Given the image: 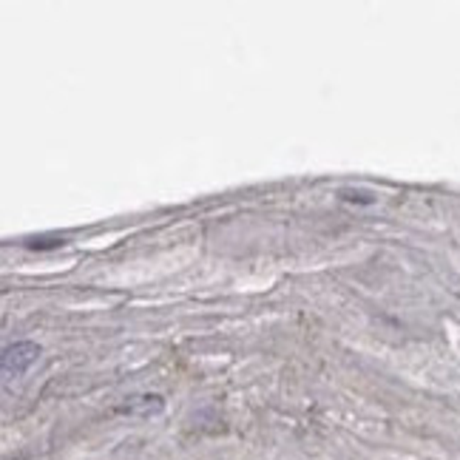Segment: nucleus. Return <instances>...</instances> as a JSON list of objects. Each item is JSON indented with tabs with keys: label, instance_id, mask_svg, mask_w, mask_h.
Here are the masks:
<instances>
[{
	"label": "nucleus",
	"instance_id": "nucleus-1",
	"mask_svg": "<svg viewBox=\"0 0 460 460\" xmlns=\"http://www.w3.org/2000/svg\"><path fill=\"white\" fill-rule=\"evenodd\" d=\"M40 358V347L34 341H17L4 349V376L21 378L26 369Z\"/></svg>",
	"mask_w": 460,
	"mask_h": 460
},
{
	"label": "nucleus",
	"instance_id": "nucleus-2",
	"mask_svg": "<svg viewBox=\"0 0 460 460\" xmlns=\"http://www.w3.org/2000/svg\"><path fill=\"white\" fill-rule=\"evenodd\" d=\"M163 410H165L163 395H151V393H146V395H131V398H126V401L117 406L119 415H134V418H151V415H159Z\"/></svg>",
	"mask_w": 460,
	"mask_h": 460
},
{
	"label": "nucleus",
	"instance_id": "nucleus-3",
	"mask_svg": "<svg viewBox=\"0 0 460 460\" xmlns=\"http://www.w3.org/2000/svg\"><path fill=\"white\" fill-rule=\"evenodd\" d=\"M339 197L344 199V202H361V205H373L376 202V197L369 190H361V188H344Z\"/></svg>",
	"mask_w": 460,
	"mask_h": 460
},
{
	"label": "nucleus",
	"instance_id": "nucleus-4",
	"mask_svg": "<svg viewBox=\"0 0 460 460\" xmlns=\"http://www.w3.org/2000/svg\"><path fill=\"white\" fill-rule=\"evenodd\" d=\"M66 242L60 236H51V239H29V247H34V251H51V247H63Z\"/></svg>",
	"mask_w": 460,
	"mask_h": 460
}]
</instances>
